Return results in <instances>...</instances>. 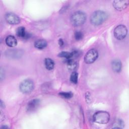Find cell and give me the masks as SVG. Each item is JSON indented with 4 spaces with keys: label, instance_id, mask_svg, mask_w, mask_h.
Returning <instances> with one entry per match:
<instances>
[{
    "label": "cell",
    "instance_id": "9a60e30c",
    "mask_svg": "<svg viewBox=\"0 0 129 129\" xmlns=\"http://www.w3.org/2000/svg\"><path fill=\"white\" fill-rule=\"evenodd\" d=\"M44 64L45 68L48 70H52L54 67V62L53 60L50 58H46L44 60Z\"/></svg>",
    "mask_w": 129,
    "mask_h": 129
},
{
    "label": "cell",
    "instance_id": "7a4b0ae2",
    "mask_svg": "<svg viewBox=\"0 0 129 129\" xmlns=\"http://www.w3.org/2000/svg\"><path fill=\"white\" fill-rule=\"evenodd\" d=\"M86 20V15L82 11L74 13L71 17V22L74 26H79L83 24Z\"/></svg>",
    "mask_w": 129,
    "mask_h": 129
},
{
    "label": "cell",
    "instance_id": "30bf717a",
    "mask_svg": "<svg viewBox=\"0 0 129 129\" xmlns=\"http://www.w3.org/2000/svg\"><path fill=\"white\" fill-rule=\"evenodd\" d=\"M77 51H73V52H67V51H62L60 52L58 54V56L60 57L65 58L67 60L69 59H73V57L77 55Z\"/></svg>",
    "mask_w": 129,
    "mask_h": 129
},
{
    "label": "cell",
    "instance_id": "8fae6325",
    "mask_svg": "<svg viewBox=\"0 0 129 129\" xmlns=\"http://www.w3.org/2000/svg\"><path fill=\"white\" fill-rule=\"evenodd\" d=\"M111 67L113 71L116 73L120 72L122 68V64L121 61L118 59L113 60L111 62Z\"/></svg>",
    "mask_w": 129,
    "mask_h": 129
},
{
    "label": "cell",
    "instance_id": "ac0fdd59",
    "mask_svg": "<svg viewBox=\"0 0 129 129\" xmlns=\"http://www.w3.org/2000/svg\"><path fill=\"white\" fill-rule=\"evenodd\" d=\"M78 80V74L76 72H73L70 76V81L74 84H77Z\"/></svg>",
    "mask_w": 129,
    "mask_h": 129
},
{
    "label": "cell",
    "instance_id": "d6986e66",
    "mask_svg": "<svg viewBox=\"0 0 129 129\" xmlns=\"http://www.w3.org/2000/svg\"><path fill=\"white\" fill-rule=\"evenodd\" d=\"M59 95L62 98L66 99H70L72 98L73 96V94L71 92H59Z\"/></svg>",
    "mask_w": 129,
    "mask_h": 129
},
{
    "label": "cell",
    "instance_id": "5b68a950",
    "mask_svg": "<svg viewBox=\"0 0 129 129\" xmlns=\"http://www.w3.org/2000/svg\"><path fill=\"white\" fill-rule=\"evenodd\" d=\"M127 33V28L123 25H118L114 30V35L115 37L118 40H121L124 38L126 36Z\"/></svg>",
    "mask_w": 129,
    "mask_h": 129
},
{
    "label": "cell",
    "instance_id": "7402d4cb",
    "mask_svg": "<svg viewBox=\"0 0 129 129\" xmlns=\"http://www.w3.org/2000/svg\"><path fill=\"white\" fill-rule=\"evenodd\" d=\"M58 44H59V46H62L63 45L64 43H63V41L62 40V39H59V40H58Z\"/></svg>",
    "mask_w": 129,
    "mask_h": 129
},
{
    "label": "cell",
    "instance_id": "ffe728a7",
    "mask_svg": "<svg viewBox=\"0 0 129 129\" xmlns=\"http://www.w3.org/2000/svg\"><path fill=\"white\" fill-rule=\"evenodd\" d=\"M74 36L77 40H80L83 37V34L82 32L80 31H77L75 33Z\"/></svg>",
    "mask_w": 129,
    "mask_h": 129
},
{
    "label": "cell",
    "instance_id": "9c48e42d",
    "mask_svg": "<svg viewBox=\"0 0 129 129\" xmlns=\"http://www.w3.org/2000/svg\"><path fill=\"white\" fill-rule=\"evenodd\" d=\"M40 100L38 99H34L30 100L27 106V109L28 111H33L35 110L39 105Z\"/></svg>",
    "mask_w": 129,
    "mask_h": 129
},
{
    "label": "cell",
    "instance_id": "5bb4252c",
    "mask_svg": "<svg viewBox=\"0 0 129 129\" xmlns=\"http://www.w3.org/2000/svg\"><path fill=\"white\" fill-rule=\"evenodd\" d=\"M16 34L17 36L21 38H28V34L26 33V30L24 27H19L16 30Z\"/></svg>",
    "mask_w": 129,
    "mask_h": 129
},
{
    "label": "cell",
    "instance_id": "277c9868",
    "mask_svg": "<svg viewBox=\"0 0 129 129\" xmlns=\"http://www.w3.org/2000/svg\"><path fill=\"white\" fill-rule=\"evenodd\" d=\"M34 87L33 82L30 79H26L23 81L20 84V90L24 94H28L31 92Z\"/></svg>",
    "mask_w": 129,
    "mask_h": 129
},
{
    "label": "cell",
    "instance_id": "52a82bcc",
    "mask_svg": "<svg viewBox=\"0 0 129 129\" xmlns=\"http://www.w3.org/2000/svg\"><path fill=\"white\" fill-rule=\"evenodd\" d=\"M5 19L7 23L11 25H17L20 22V19L15 14L11 12L7 13L5 15Z\"/></svg>",
    "mask_w": 129,
    "mask_h": 129
},
{
    "label": "cell",
    "instance_id": "44dd1931",
    "mask_svg": "<svg viewBox=\"0 0 129 129\" xmlns=\"http://www.w3.org/2000/svg\"><path fill=\"white\" fill-rule=\"evenodd\" d=\"M8 53H9V55L10 56H12V57H14V55L15 56V57L17 56H20V54L21 53L20 51H18L17 50H11L10 51H9L8 52Z\"/></svg>",
    "mask_w": 129,
    "mask_h": 129
},
{
    "label": "cell",
    "instance_id": "8992f818",
    "mask_svg": "<svg viewBox=\"0 0 129 129\" xmlns=\"http://www.w3.org/2000/svg\"><path fill=\"white\" fill-rule=\"evenodd\" d=\"M98 56L97 51L95 49H91L87 51L84 57V61L86 63H92L97 58Z\"/></svg>",
    "mask_w": 129,
    "mask_h": 129
},
{
    "label": "cell",
    "instance_id": "4fadbf2b",
    "mask_svg": "<svg viewBox=\"0 0 129 129\" xmlns=\"http://www.w3.org/2000/svg\"><path fill=\"white\" fill-rule=\"evenodd\" d=\"M47 43L44 39H38L34 43V46L38 49H42L45 48L47 46Z\"/></svg>",
    "mask_w": 129,
    "mask_h": 129
},
{
    "label": "cell",
    "instance_id": "7c38bea8",
    "mask_svg": "<svg viewBox=\"0 0 129 129\" xmlns=\"http://www.w3.org/2000/svg\"><path fill=\"white\" fill-rule=\"evenodd\" d=\"M6 43L9 47H13L17 45V41L16 38L12 35H9L6 39Z\"/></svg>",
    "mask_w": 129,
    "mask_h": 129
},
{
    "label": "cell",
    "instance_id": "2e32d148",
    "mask_svg": "<svg viewBox=\"0 0 129 129\" xmlns=\"http://www.w3.org/2000/svg\"><path fill=\"white\" fill-rule=\"evenodd\" d=\"M67 62L68 68L70 70L74 71L76 69L77 67V63L73 59H69L67 60Z\"/></svg>",
    "mask_w": 129,
    "mask_h": 129
},
{
    "label": "cell",
    "instance_id": "3957f363",
    "mask_svg": "<svg viewBox=\"0 0 129 129\" xmlns=\"http://www.w3.org/2000/svg\"><path fill=\"white\" fill-rule=\"evenodd\" d=\"M93 119L94 122L100 124H106L110 120V115L108 112L105 111H99L96 112Z\"/></svg>",
    "mask_w": 129,
    "mask_h": 129
},
{
    "label": "cell",
    "instance_id": "6da1fadb",
    "mask_svg": "<svg viewBox=\"0 0 129 129\" xmlns=\"http://www.w3.org/2000/svg\"><path fill=\"white\" fill-rule=\"evenodd\" d=\"M108 18L107 14L103 11H96L91 16L90 22L95 26L100 25L106 20Z\"/></svg>",
    "mask_w": 129,
    "mask_h": 129
},
{
    "label": "cell",
    "instance_id": "e0dca14e",
    "mask_svg": "<svg viewBox=\"0 0 129 129\" xmlns=\"http://www.w3.org/2000/svg\"><path fill=\"white\" fill-rule=\"evenodd\" d=\"M124 127L123 121L120 119H116L114 120L112 124V128H122Z\"/></svg>",
    "mask_w": 129,
    "mask_h": 129
},
{
    "label": "cell",
    "instance_id": "ba28073f",
    "mask_svg": "<svg viewBox=\"0 0 129 129\" xmlns=\"http://www.w3.org/2000/svg\"><path fill=\"white\" fill-rule=\"evenodd\" d=\"M128 1H114L113 2V6L114 8L118 11H122L126 9L128 6Z\"/></svg>",
    "mask_w": 129,
    "mask_h": 129
}]
</instances>
